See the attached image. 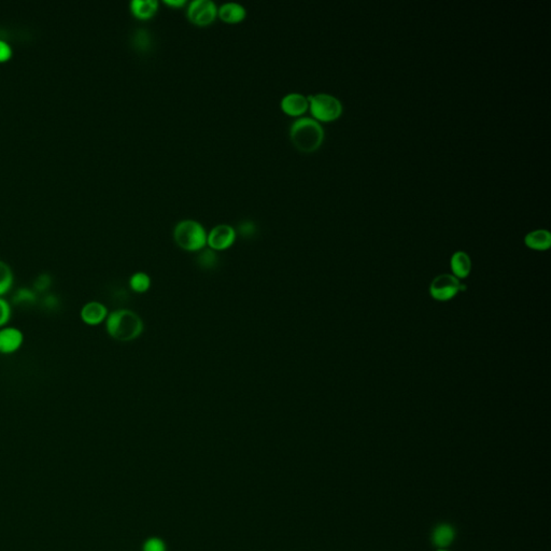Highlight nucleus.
Here are the masks:
<instances>
[{"label":"nucleus","mask_w":551,"mask_h":551,"mask_svg":"<svg viewBox=\"0 0 551 551\" xmlns=\"http://www.w3.org/2000/svg\"><path fill=\"white\" fill-rule=\"evenodd\" d=\"M142 551H166V545L158 538H151L144 542Z\"/></svg>","instance_id":"23"},{"label":"nucleus","mask_w":551,"mask_h":551,"mask_svg":"<svg viewBox=\"0 0 551 551\" xmlns=\"http://www.w3.org/2000/svg\"><path fill=\"white\" fill-rule=\"evenodd\" d=\"M42 303H43L44 307L48 309H54L56 308L58 306V301L57 297L53 294H48L44 297V299H42Z\"/></svg>","instance_id":"26"},{"label":"nucleus","mask_w":551,"mask_h":551,"mask_svg":"<svg viewBox=\"0 0 551 551\" xmlns=\"http://www.w3.org/2000/svg\"><path fill=\"white\" fill-rule=\"evenodd\" d=\"M38 294L32 287H19L14 293L12 303L14 305L32 306L37 303Z\"/></svg>","instance_id":"17"},{"label":"nucleus","mask_w":551,"mask_h":551,"mask_svg":"<svg viewBox=\"0 0 551 551\" xmlns=\"http://www.w3.org/2000/svg\"><path fill=\"white\" fill-rule=\"evenodd\" d=\"M311 114L317 120L323 122L336 120L343 112L341 102L329 94H317L307 97Z\"/></svg>","instance_id":"4"},{"label":"nucleus","mask_w":551,"mask_h":551,"mask_svg":"<svg viewBox=\"0 0 551 551\" xmlns=\"http://www.w3.org/2000/svg\"><path fill=\"white\" fill-rule=\"evenodd\" d=\"M134 43L138 49L147 50L150 48V36L146 30H138L135 34Z\"/></svg>","instance_id":"22"},{"label":"nucleus","mask_w":551,"mask_h":551,"mask_svg":"<svg viewBox=\"0 0 551 551\" xmlns=\"http://www.w3.org/2000/svg\"><path fill=\"white\" fill-rule=\"evenodd\" d=\"M218 262V257L212 249H203L197 257V263L202 268L212 269Z\"/></svg>","instance_id":"19"},{"label":"nucleus","mask_w":551,"mask_h":551,"mask_svg":"<svg viewBox=\"0 0 551 551\" xmlns=\"http://www.w3.org/2000/svg\"><path fill=\"white\" fill-rule=\"evenodd\" d=\"M107 333L111 339L121 343L135 341L142 335L144 325L142 318L128 309H118L108 315L106 320Z\"/></svg>","instance_id":"1"},{"label":"nucleus","mask_w":551,"mask_h":551,"mask_svg":"<svg viewBox=\"0 0 551 551\" xmlns=\"http://www.w3.org/2000/svg\"><path fill=\"white\" fill-rule=\"evenodd\" d=\"M281 108L289 116H299L308 109L309 102L307 97L299 93H290L281 100Z\"/></svg>","instance_id":"10"},{"label":"nucleus","mask_w":551,"mask_h":551,"mask_svg":"<svg viewBox=\"0 0 551 551\" xmlns=\"http://www.w3.org/2000/svg\"><path fill=\"white\" fill-rule=\"evenodd\" d=\"M218 15V8L212 0H194L188 8V18L198 26L212 23Z\"/></svg>","instance_id":"6"},{"label":"nucleus","mask_w":551,"mask_h":551,"mask_svg":"<svg viewBox=\"0 0 551 551\" xmlns=\"http://www.w3.org/2000/svg\"><path fill=\"white\" fill-rule=\"evenodd\" d=\"M158 10L156 0H132L130 3V11L137 19L149 20L156 15Z\"/></svg>","instance_id":"13"},{"label":"nucleus","mask_w":551,"mask_h":551,"mask_svg":"<svg viewBox=\"0 0 551 551\" xmlns=\"http://www.w3.org/2000/svg\"><path fill=\"white\" fill-rule=\"evenodd\" d=\"M165 4L170 7L180 8L186 5V0H165Z\"/></svg>","instance_id":"27"},{"label":"nucleus","mask_w":551,"mask_h":551,"mask_svg":"<svg viewBox=\"0 0 551 551\" xmlns=\"http://www.w3.org/2000/svg\"><path fill=\"white\" fill-rule=\"evenodd\" d=\"M290 138L299 150L313 152L322 144L325 130L319 122L313 118H297L290 128Z\"/></svg>","instance_id":"2"},{"label":"nucleus","mask_w":551,"mask_h":551,"mask_svg":"<svg viewBox=\"0 0 551 551\" xmlns=\"http://www.w3.org/2000/svg\"><path fill=\"white\" fill-rule=\"evenodd\" d=\"M466 285L458 283L451 275H440L434 279L430 287V293L437 301H448L456 297L460 291H465Z\"/></svg>","instance_id":"5"},{"label":"nucleus","mask_w":551,"mask_h":551,"mask_svg":"<svg viewBox=\"0 0 551 551\" xmlns=\"http://www.w3.org/2000/svg\"><path fill=\"white\" fill-rule=\"evenodd\" d=\"M451 268L456 277L466 278L472 268L470 257L462 251L454 253L451 259Z\"/></svg>","instance_id":"15"},{"label":"nucleus","mask_w":551,"mask_h":551,"mask_svg":"<svg viewBox=\"0 0 551 551\" xmlns=\"http://www.w3.org/2000/svg\"><path fill=\"white\" fill-rule=\"evenodd\" d=\"M130 287L134 292H147L151 287V278L149 275L142 271L134 273L130 278Z\"/></svg>","instance_id":"18"},{"label":"nucleus","mask_w":551,"mask_h":551,"mask_svg":"<svg viewBox=\"0 0 551 551\" xmlns=\"http://www.w3.org/2000/svg\"><path fill=\"white\" fill-rule=\"evenodd\" d=\"M174 239L183 250L198 252L206 247L207 233L200 222L182 220L175 226Z\"/></svg>","instance_id":"3"},{"label":"nucleus","mask_w":551,"mask_h":551,"mask_svg":"<svg viewBox=\"0 0 551 551\" xmlns=\"http://www.w3.org/2000/svg\"><path fill=\"white\" fill-rule=\"evenodd\" d=\"M437 551H448L447 549H437Z\"/></svg>","instance_id":"28"},{"label":"nucleus","mask_w":551,"mask_h":551,"mask_svg":"<svg viewBox=\"0 0 551 551\" xmlns=\"http://www.w3.org/2000/svg\"><path fill=\"white\" fill-rule=\"evenodd\" d=\"M238 232L241 236L252 237L257 233V226L251 221H245V222L240 223V225H239Z\"/></svg>","instance_id":"24"},{"label":"nucleus","mask_w":551,"mask_h":551,"mask_svg":"<svg viewBox=\"0 0 551 551\" xmlns=\"http://www.w3.org/2000/svg\"><path fill=\"white\" fill-rule=\"evenodd\" d=\"M108 315L109 313H108L106 306L100 301H96L84 304L81 311H80L82 322L88 327H97V325L106 322Z\"/></svg>","instance_id":"9"},{"label":"nucleus","mask_w":551,"mask_h":551,"mask_svg":"<svg viewBox=\"0 0 551 551\" xmlns=\"http://www.w3.org/2000/svg\"><path fill=\"white\" fill-rule=\"evenodd\" d=\"M524 241L529 248L538 251L547 250L551 245V235L546 229H538L529 233Z\"/></svg>","instance_id":"14"},{"label":"nucleus","mask_w":551,"mask_h":551,"mask_svg":"<svg viewBox=\"0 0 551 551\" xmlns=\"http://www.w3.org/2000/svg\"><path fill=\"white\" fill-rule=\"evenodd\" d=\"M14 285V273L8 263L0 259V297H5Z\"/></svg>","instance_id":"16"},{"label":"nucleus","mask_w":551,"mask_h":551,"mask_svg":"<svg viewBox=\"0 0 551 551\" xmlns=\"http://www.w3.org/2000/svg\"><path fill=\"white\" fill-rule=\"evenodd\" d=\"M454 540H456V530L451 524H438L432 532V544L437 549L448 548L451 546Z\"/></svg>","instance_id":"11"},{"label":"nucleus","mask_w":551,"mask_h":551,"mask_svg":"<svg viewBox=\"0 0 551 551\" xmlns=\"http://www.w3.org/2000/svg\"><path fill=\"white\" fill-rule=\"evenodd\" d=\"M24 343V334L15 327L0 329V355H10L21 349Z\"/></svg>","instance_id":"8"},{"label":"nucleus","mask_w":551,"mask_h":551,"mask_svg":"<svg viewBox=\"0 0 551 551\" xmlns=\"http://www.w3.org/2000/svg\"><path fill=\"white\" fill-rule=\"evenodd\" d=\"M12 56V48L8 42L0 39V62H6Z\"/></svg>","instance_id":"25"},{"label":"nucleus","mask_w":551,"mask_h":551,"mask_svg":"<svg viewBox=\"0 0 551 551\" xmlns=\"http://www.w3.org/2000/svg\"><path fill=\"white\" fill-rule=\"evenodd\" d=\"M12 305L6 297H0V329L7 327L11 321Z\"/></svg>","instance_id":"20"},{"label":"nucleus","mask_w":551,"mask_h":551,"mask_svg":"<svg viewBox=\"0 0 551 551\" xmlns=\"http://www.w3.org/2000/svg\"><path fill=\"white\" fill-rule=\"evenodd\" d=\"M236 231L229 224H219L207 235V245L213 251H223L231 248L236 239Z\"/></svg>","instance_id":"7"},{"label":"nucleus","mask_w":551,"mask_h":551,"mask_svg":"<svg viewBox=\"0 0 551 551\" xmlns=\"http://www.w3.org/2000/svg\"><path fill=\"white\" fill-rule=\"evenodd\" d=\"M218 15L227 23H238L246 18L247 11L240 4L226 3L219 8Z\"/></svg>","instance_id":"12"},{"label":"nucleus","mask_w":551,"mask_h":551,"mask_svg":"<svg viewBox=\"0 0 551 551\" xmlns=\"http://www.w3.org/2000/svg\"><path fill=\"white\" fill-rule=\"evenodd\" d=\"M52 285V278L48 273H42L34 283L33 289L37 294L46 293Z\"/></svg>","instance_id":"21"}]
</instances>
